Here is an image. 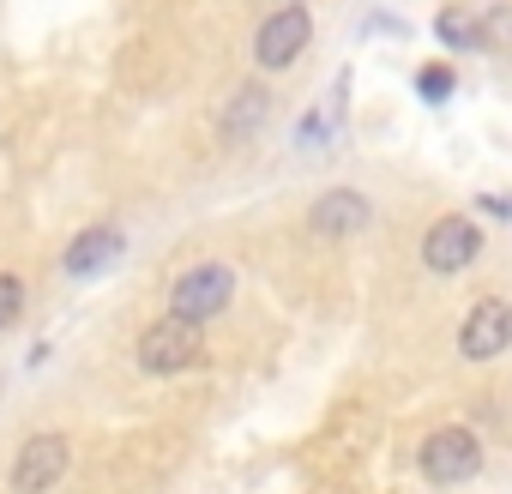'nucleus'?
Here are the masks:
<instances>
[{
	"label": "nucleus",
	"instance_id": "f257e3e1",
	"mask_svg": "<svg viewBox=\"0 0 512 494\" xmlns=\"http://www.w3.org/2000/svg\"><path fill=\"white\" fill-rule=\"evenodd\" d=\"M199 356H205V332H199L193 320H181V314L151 320V326L139 332V344H133V362H139V374H151V380H175V374H187Z\"/></svg>",
	"mask_w": 512,
	"mask_h": 494
},
{
	"label": "nucleus",
	"instance_id": "f03ea898",
	"mask_svg": "<svg viewBox=\"0 0 512 494\" xmlns=\"http://www.w3.org/2000/svg\"><path fill=\"white\" fill-rule=\"evenodd\" d=\"M308 43H314V13L296 7V0H284V7H272L260 19V31H253V67L284 73V67H296L308 55Z\"/></svg>",
	"mask_w": 512,
	"mask_h": 494
},
{
	"label": "nucleus",
	"instance_id": "7ed1b4c3",
	"mask_svg": "<svg viewBox=\"0 0 512 494\" xmlns=\"http://www.w3.org/2000/svg\"><path fill=\"white\" fill-rule=\"evenodd\" d=\"M416 470L434 482V488H458L482 470V440L470 428H434L422 446H416Z\"/></svg>",
	"mask_w": 512,
	"mask_h": 494
},
{
	"label": "nucleus",
	"instance_id": "20e7f679",
	"mask_svg": "<svg viewBox=\"0 0 512 494\" xmlns=\"http://www.w3.org/2000/svg\"><path fill=\"white\" fill-rule=\"evenodd\" d=\"M229 296H235V272L217 266V260H205V266H187V272L169 284V314L205 326V320H217V314L229 308Z\"/></svg>",
	"mask_w": 512,
	"mask_h": 494
},
{
	"label": "nucleus",
	"instance_id": "39448f33",
	"mask_svg": "<svg viewBox=\"0 0 512 494\" xmlns=\"http://www.w3.org/2000/svg\"><path fill=\"white\" fill-rule=\"evenodd\" d=\"M476 254H482V229H476V217L446 211V217H434L428 235H422V266H428L434 278H458L464 266H476Z\"/></svg>",
	"mask_w": 512,
	"mask_h": 494
},
{
	"label": "nucleus",
	"instance_id": "423d86ee",
	"mask_svg": "<svg viewBox=\"0 0 512 494\" xmlns=\"http://www.w3.org/2000/svg\"><path fill=\"white\" fill-rule=\"evenodd\" d=\"M67 464H73L67 434H31V440L19 446L13 470H7V488H13V494H49V488L67 476Z\"/></svg>",
	"mask_w": 512,
	"mask_h": 494
},
{
	"label": "nucleus",
	"instance_id": "0eeeda50",
	"mask_svg": "<svg viewBox=\"0 0 512 494\" xmlns=\"http://www.w3.org/2000/svg\"><path fill=\"white\" fill-rule=\"evenodd\" d=\"M458 350H464V362H494V356H506V350H512V308H506L500 296H482V302L464 314V326H458Z\"/></svg>",
	"mask_w": 512,
	"mask_h": 494
},
{
	"label": "nucleus",
	"instance_id": "6e6552de",
	"mask_svg": "<svg viewBox=\"0 0 512 494\" xmlns=\"http://www.w3.org/2000/svg\"><path fill=\"white\" fill-rule=\"evenodd\" d=\"M368 223H374V205H368L362 187H326V193L314 199V211H308V229H314L320 241H350V235H362Z\"/></svg>",
	"mask_w": 512,
	"mask_h": 494
},
{
	"label": "nucleus",
	"instance_id": "1a4fd4ad",
	"mask_svg": "<svg viewBox=\"0 0 512 494\" xmlns=\"http://www.w3.org/2000/svg\"><path fill=\"white\" fill-rule=\"evenodd\" d=\"M121 254H127V235H121L115 223H91V229H79V235L67 241L61 272H67V278H97V272H109Z\"/></svg>",
	"mask_w": 512,
	"mask_h": 494
},
{
	"label": "nucleus",
	"instance_id": "9d476101",
	"mask_svg": "<svg viewBox=\"0 0 512 494\" xmlns=\"http://www.w3.org/2000/svg\"><path fill=\"white\" fill-rule=\"evenodd\" d=\"M266 121H272V91H266V85H241V91H235V103L223 109L217 133H223V139H253Z\"/></svg>",
	"mask_w": 512,
	"mask_h": 494
},
{
	"label": "nucleus",
	"instance_id": "9b49d317",
	"mask_svg": "<svg viewBox=\"0 0 512 494\" xmlns=\"http://www.w3.org/2000/svg\"><path fill=\"white\" fill-rule=\"evenodd\" d=\"M434 37H440L452 55H482V49H488V31H482L470 13H440V19H434Z\"/></svg>",
	"mask_w": 512,
	"mask_h": 494
},
{
	"label": "nucleus",
	"instance_id": "f8f14e48",
	"mask_svg": "<svg viewBox=\"0 0 512 494\" xmlns=\"http://www.w3.org/2000/svg\"><path fill=\"white\" fill-rule=\"evenodd\" d=\"M19 314H25V284L13 272H0V332H7Z\"/></svg>",
	"mask_w": 512,
	"mask_h": 494
},
{
	"label": "nucleus",
	"instance_id": "ddd939ff",
	"mask_svg": "<svg viewBox=\"0 0 512 494\" xmlns=\"http://www.w3.org/2000/svg\"><path fill=\"white\" fill-rule=\"evenodd\" d=\"M416 91H422V103H446L452 97V67H422L416 73Z\"/></svg>",
	"mask_w": 512,
	"mask_h": 494
},
{
	"label": "nucleus",
	"instance_id": "4468645a",
	"mask_svg": "<svg viewBox=\"0 0 512 494\" xmlns=\"http://www.w3.org/2000/svg\"><path fill=\"white\" fill-rule=\"evenodd\" d=\"M296 145H302V151L326 145V121H320V115H302V127H296Z\"/></svg>",
	"mask_w": 512,
	"mask_h": 494
},
{
	"label": "nucleus",
	"instance_id": "2eb2a0df",
	"mask_svg": "<svg viewBox=\"0 0 512 494\" xmlns=\"http://www.w3.org/2000/svg\"><path fill=\"white\" fill-rule=\"evenodd\" d=\"M482 31H488V43H500V37H512V7H494V13L482 19Z\"/></svg>",
	"mask_w": 512,
	"mask_h": 494
},
{
	"label": "nucleus",
	"instance_id": "dca6fc26",
	"mask_svg": "<svg viewBox=\"0 0 512 494\" xmlns=\"http://www.w3.org/2000/svg\"><path fill=\"white\" fill-rule=\"evenodd\" d=\"M482 211L488 217H512V193H482Z\"/></svg>",
	"mask_w": 512,
	"mask_h": 494
}]
</instances>
